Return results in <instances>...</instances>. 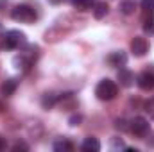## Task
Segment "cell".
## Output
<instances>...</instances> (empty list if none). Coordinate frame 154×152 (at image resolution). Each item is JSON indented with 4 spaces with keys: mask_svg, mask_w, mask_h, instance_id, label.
<instances>
[{
    "mask_svg": "<svg viewBox=\"0 0 154 152\" xmlns=\"http://www.w3.org/2000/svg\"><path fill=\"white\" fill-rule=\"evenodd\" d=\"M136 9V2L134 0H122L120 2V13L122 14H133Z\"/></svg>",
    "mask_w": 154,
    "mask_h": 152,
    "instance_id": "obj_16",
    "label": "cell"
},
{
    "mask_svg": "<svg viewBox=\"0 0 154 152\" xmlns=\"http://www.w3.org/2000/svg\"><path fill=\"white\" fill-rule=\"evenodd\" d=\"M11 18L18 23H32L36 20V11L31 5H16L11 13Z\"/></svg>",
    "mask_w": 154,
    "mask_h": 152,
    "instance_id": "obj_2",
    "label": "cell"
},
{
    "mask_svg": "<svg viewBox=\"0 0 154 152\" xmlns=\"http://www.w3.org/2000/svg\"><path fill=\"white\" fill-rule=\"evenodd\" d=\"M56 102H57V95L56 93H52V91L43 93V97H41V108L43 109H52L56 106Z\"/></svg>",
    "mask_w": 154,
    "mask_h": 152,
    "instance_id": "obj_10",
    "label": "cell"
},
{
    "mask_svg": "<svg viewBox=\"0 0 154 152\" xmlns=\"http://www.w3.org/2000/svg\"><path fill=\"white\" fill-rule=\"evenodd\" d=\"M143 31L147 34H152L154 32V14H149V18L143 20Z\"/></svg>",
    "mask_w": 154,
    "mask_h": 152,
    "instance_id": "obj_17",
    "label": "cell"
},
{
    "mask_svg": "<svg viewBox=\"0 0 154 152\" xmlns=\"http://www.w3.org/2000/svg\"><path fill=\"white\" fill-rule=\"evenodd\" d=\"M4 149H5V141L0 138V150H4Z\"/></svg>",
    "mask_w": 154,
    "mask_h": 152,
    "instance_id": "obj_23",
    "label": "cell"
},
{
    "mask_svg": "<svg viewBox=\"0 0 154 152\" xmlns=\"http://www.w3.org/2000/svg\"><path fill=\"white\" fill-rule=\"evenodd\" d=\"M106 14H108V4L106 2H95V5H93V16L97 20H102Z\"/></svg>",
    "mask_w": 154,
    "mask_h": 152,
    "instance_id": "obj_15",
    "label": "cell"
},
{
    "mask_svg": "<svg viewBox=\"0 0 154 152\" xmlns=\"http://www.w3.org/2000/svg\"><path fill=\"white\" fill-rule=\"evenodd\" d=\"M81 122H82V116H81V114H74V116H70V120H68L70 125H79Z\"/></svg>",
    "mask_w": 154,
    "mask_h": 152,
    "instance_id": "obj_21",
    "label": "cell"
},
{
    "mask_svg": "<svg viewBox=\"0 0 154 152\" xmlns=\"http://www.w3.org/2000/svg\"><path fill=\"white\" fill-rule=\"evenodd\" d=\"M81 149L84 152H99L100 150V141H99L97 138H93V136H88V138L82 141Z\"/></svg>",
    "mask_w": 154,
    "mask_h": 152,
    "instance_id": "obj_8",
    "label": "cell"
},
{
    "mask_svg": "<svg viewBox=\"0 0 154 152\" xmlns=\"http://www.w3.org/2000/svg\"><path fill=\"white\" fill-rule=\"evenodd\" d=\"M129 129H131V132H133L134 136L143 138V136L149 134V131H151V123H149V120L143 118V116H134V118L131 120Z\"/></svg>",
    "mask_w": 154,
    "mask_h": 152,
    "instance_id": "obj_4",
    "label": "cell"
},
{
    "mask_svg": "<svg viewBox=\"0 0 154 152\" xmlns=\"http://www.w3.org/2000/svg\"><path fill=\"white\" fill-rule=\"evenodd\" d=\"M145 111H147V113H149V116L154 120V97L149 100V102H147V104H145Z\"/></svg>",
    "mask_w": 154,
    "mask_h": 152,
    "instance_id": "obj_19",
    "label": "cell"
},
{
    "mask_svg": "<svg viewBox=\"0 0 154 152\" xmlns=\"http://www.w3.org/2000/svg\"><path fill=\"white\" fill-rule=\"evenodd\" d=\"M116 93H118V86L111 79H102L95 88V95L99 100H113Z\"/></svg>",
    "mask_w": 154,
    "mask_h": 152,
    "instance_id": "obj_1",
    "label": "cell"
},
{
    "mask_svg": "<svg viewBox=\"0 0 154 152\" xmlns=\"http://www.w3.org/2000/svg\"><path fill=\"white\" fill-rule=\"evenodd\" d=\"M118 81H120V86L131 88V86L134 84V74H133L131 70H127V68H120V72H118Z\"/></svg>",
    "mask_w": 154,
    "mask_h": 152,
    "instance_id": "obj_7",
    "label": "cell"
},
{
    "mask_svg": "<svg viewBox=\"0 0 154 152\" xmlns=\"http://www.w3.org/2000/svg\"><path fill=\"white\" fill-rule=\"evenodd\" d=\"M16 88H18V82H16V79H7V81L2 84V95H5V97H11V95L16 91Z\"/></svg>",
    "mask_w": 154,
    "mask_h": 152,
    "instance_id": "obj_13",
    "label": "cell"
},
{
    "mask_svg": "<svg viewBox=\"0 0 154 152\" xmlns=\"http://www.w3.org/2000/svg\"><path fill=\"white\" fill-rule=\"evenodd\" d=\"M131 52L136 56V57H143L147 52H149V41L142 36H136V38L131 39Z\"/></svg>",
    "mask_w": 154,
    "mask_h": 152,
    "instance_id": "obj_5",
    "label": "cell"
},
{
    "mask_svg": "<svg viewBox=\"0 0 154 152\" xmlns=\"http://www.w3.org/2000/svg\"><path fill=\"white\" fill-rule=\"evenodd\" d=\"M50 2H52V4H57V2H59V0H50Z\"/></svg>",
    "mask_w": 154,
    "mask_h": 152,
    "instance_id": "obj_24",
    "label": "cell"
},
{
    "mask_svg": "<svg viewBox=\"0 0 154 152\" xmlns=\"http://www.w3.org/2000/svg\"><path fill=\"white\" fill-rule=\"evenodd\" d=\"M140 5L147 14H154V0H142Z\"/></svg>",
    "mask_w": 154,
    "mask_h": 152,
    "instance_id": "obj_18",
    "label": "cell"
},
{
    "mask_svg": "<svg viewBox=\"0 0 154 152\" xmlns=\"http://www.w3.org/2000/svg\"><path fill=\"white\" fill-rule=\"evenodd\" d=\"M13 65H14L16 70H27L32 65V59H29L25 54H20V56H14L13 57Z\"/></svg>",
    "mask_w": 154,
    "mask_h": 152,
    "instance_id": "obj_9",
    "label": "cell"
},
{
    "mask_svg": "<svg viewBox=\"0 0 154 152\" xmlns=\"http://www.w3.org/2000/svg\"><path fill=\"white\" fill-rule=\"evenodd\" d=\"M54 150L56 152H70L74 150V145H72V141H68V140H65V138H61V140H57V141H54Z\"/></svg>",
    "mask_w": 154,
    "mask_h": 152,
    "instance_id": "obj_14",
    "label": "cell"
},
{
    "mask_svg": "<svg viewBox=\"0 0 154 152\" xmlns=\"http://www.w3.org/2000/svg\"><path fill=\"white\" fill-rule=\"evenodd\" d=\"M68 4L79 11H88L95 5V0H68Z\"/></svg>",
    "mask_w": 154,
    "mask_h": 152,
    "instance_id": "obj_12",
    "label": "cell"
},
{
    "mask_svg": "<svg viewBox=\"0 0 154 152\" xmlns=\"http://www.w3.org/2000/svg\"><path fill=\"white\" fill-rule=\"evenodd\" d=\"M115 127H116V129H120V131H125V129H127L125 120H120V118H118V120L115 122Z\"/></svg>",
    "mask_w": 154,
    "mask_h": 152,
    "instance_id": "obj_22",
    "label": "cell"
},
{
    "mask_svg": "<svg viewBox=\"0 0 154 152\" xmlns=\"http://www.w3.org/2000/svg\"><path fill=\"white\" fill-rule=\"evenodd\" d=\"M108 63L111 66H124L127 63V56L124 52H113L109 57H108Z\"/></svg>",
    "mask_w": 154,
    "mask_h": 152,
    "instance_id": "obj_11",
    "label": "cell"
},
{
    "mask_svg": "<svg viewBox=\"0 0 154 152\" xmlns=\"http://www.w3.org/2000/svg\"><path fill=\"white\" fill-rule=\"evenodd\" d=\"M111 147L113 149H125V145H124V141L120 138H113L111 140Z\"/></svg>",
    "mask_w": 154,
    "mask_h": 152,
    "instance_id": "obj_20",
    "label": "cell"
},
{
    "mask_svg": "<svg viewBox=\"0 0 154 152\" xmlns=\"http://www.w3.org/2000/svg\"><path fill=\"white\" fill-rule=\"evenodd\" d=\"M27 43V39H25V34L23 32H20V31H7L5 32V36H4V48L5 50H16V48H20V47H23Z\"/></svg>",
    "mask_w": 154,
    "mask_h": 152,
    "instance_id": "obj_3",
    "label": "cell"
},
{
    "mask_svg": "<svg viewBox=\"0 0 154 152\" xmlns=\"http://www.w3.org/2000/svg\"><path fill=\"white\" fill-rule=\"evenodd\" d=\"M136 84L140 90L143 91H151L154 90V70H145L136 77Z\"/></svg>",
    "mask_w": 154,
    "mask_h": 152,
    "instance_id": "obj_6",
    "label": "cell"
}]
</instances>
